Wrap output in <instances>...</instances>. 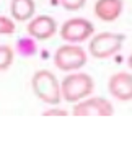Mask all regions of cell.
Wrapping results in <instances>:
<instances>
[{"label":"cell","mask_w":132,"mask_h":147,"mask_svg":"<svg viewBox=\"0 0 132 147\" xmlns=\"http://www.w3.org/2000/svg\"><path fill=\"white\" fill-rule=\"evenodd\" d=\"M16 53L23 56V57H31L38 53V44H36V39H33L31 36H23L16 41Z\"/></svg>","instance_id":"cell-11"},{"label":"cell","mask_w":132,"mask_h":147,"mask_svg":"<svg viewBox=\"0 0 132 147\" xmlns=\"http://www.w3.org/2000/svg\"><path fill=\"white\" fill-rule=\"evenodd\" d=\"M74 115L75 116H90V115H98V116H111L114 113V108L108 100L95 96L90 100L80 101L74 106Z\"/></svg>","instance_id":"cell-7"},{"label":"cell","mask_w":132,"mask_h":147,"mask_svg":"<svg viewBox=\"0 0 132 147\" xmlns=\"http://www.w3.org/2000/svg\"><path fill=\"white\" fill-rule=\"evenodd\" d=\"M65 116L67 115V111L65 110H48V111H44V116Z\"/></svg>","instance_id":"cell-15"},{"label":"cell","mask_w":132,"mask_h":147,"mask_svg":"<svg viewBox=\"0 0 132 147\" xmlns=\"http://www.w3.org/2000/svg\"><path fill=\"white\" fill-rule=\"evenodd\" d=\"M59 3L62 5L64 10L67 11H77L80 8H83L86 0H59Z\"/></svg>","instance_id":"cell-14"},{"label":"cell","mask_w":132,"mask_h":147,"mask_svg":"<svg viewBox=\"0 0 132 147\" xmlns=\"http://www.w3.org/2000/svg\"><path fill=\"white\" fill-rule=\"evenodd\" d=\"M13 49L8 44H0V70H7L13 64Z\"/></svg>","instance_id":"cell-12"},{"label":"cell","mask_w":132,"mask_h":147,"mask_svg":"<svg viewBox=\"0 0 132 147\" xmlns=\"http://www.w3.org/2000/svg\"><path fill=\"white\" fill-rule=\"evenodd\" d=\"M127 65H129V69H132V54L129 56V59H127Z\"/></svg>","instance_id":"cell-16"},{"label":"cell","mask_w":132,"mask_h":147,"mask_svg":"<svg viewBox=\"0 0 132 147\" xmlns=\"http://www.w3.org/2000/svg\"><path fill=\"white\" fill-rule=\"evenodd\" d=\"M31 87L34 90L36 96L41 101L48 103V105H57L60 101L62 92H60V85H59L56 75L51 70H38L34 72L31 79Z\"/></svg>","instance_id":"cell-1"},{"label":"cell","mask_w":132,"mask_h":147,"mask_svg":"<svg viewBox=\"0 0 132 147\" xmlns=\"http://www.w3.org/2000/svg\"><path fill=\"white\" fill-rule=\"evenodd\" d=\"M15 30H16L15 21L11 18H8V16L0 15V36L2 34H13Z\"/></svg>","instance_id":"cell-13"},{"label":"cell","mask_w":132,"mask_h":147,"mask_svg":"<svg viewBox=\"0 0 132 147\" xmlns=\"http://www.w3.org/2000/svg\"><path fill=\"white\" fill-rule=\"evenodd\" d=\"M93 10L101 21L111 23L121 16L122 10H124V2L122 0H96Z\"/></svg>","instance_id":"cell-9"},{"label":"cell","mask_w":132,"mask_h":147,"mask_svg":"<svg viewBox=\"0 0 132 147\" xmlns=\"http://www.w3.org/2000/svg\"><path fill=\"white\" fill-rule=\"evenodd\" d=\"M34 0H10V15L16 21H28L34 18Z\"/></svg>","instance_id":"cell-10"},{"label":"cell","mask_w":132,"mask_h":147,"mask_svg":"<svg viewBox=\"0 0 132 147\" xmlns=\"http://www.w3.org/2000/svg\"><path fill=\"white\" fill-rule=\"evenodd\" d=\"M109 93L119 101L132 100V75L127 72H117L111 75L108 82Z\"/></svg>","instance_id":"cell-8"},{"label":"cell","mask_w":132,"mask_h":147,"mask_svg":"<svg viewBox=\"0 0 132 147\" xmlns=\"http://www.w3.org/2000/svg\"><path fill=\"white\" fill-rule=\"evenodd\" d=\"M28 36L33 39H39V41H46L49 38H52L57 33V21L49 15H39L34 16L33 20L28 23Z\"/></svg>","instance_id":"cell-6"},{"label":"cell","mask_w":132,"mask_h":147,"mask_svg":"<svg viewBox=\"0 0 132 147\" xmlns=\"http://www.w3.org/2000/svg\"><path fill=\"white\" fill-rule=\"evenodd\" d=\"M59 33L64 41L75 44V42H83L90 39L95 33V26L86 18H70L62 23Z\"/></svg>","instance_id":"cell-5"},{"label":"cell","mask_w":132,"mask_h":147,"mask_svg":"<svg viewBox=\"0 0 132 147\" xmlns=\"http://www.w3.org/2000/svg\"><path fill=\"white\" fill-rule=\"evenodd\" d=\"M95 88V82L88 74L77 72L70 74L60 84V92L65 101H78L85 96L93 93Z\"/></svg>","instance_id":"cell-2"},{"label":"cell","mask_w":132,"mask_h":147,"mask_svg":"<svg viewBox=\"0 0 132 147\" xmlns=\"http://www.w3.org/2000/svg\"><path fill=\"white\" fill-rule=\"evenodd\" d=\"M54 64L60 70H77L86 64V53L82 46L64 44L54 54Z\"/></svg>","instance_id":"cell-4"},{"label":"cell","mask_w":132,"mask_h":147,"mask_svg":"<svg viewBox=\"0 0 132 147\" xmlns=\"http://www.w3.org/2000/svg\"><path fill=\"white\" fill-rule=\"evenodd\" d=\"M126 36L121 33H98L96 36H93L90 42H88V51L95 59H106L111 57L116 53H119L122 47Z\"/></svg>","instance_id":"cell-3"}]
</instances>
